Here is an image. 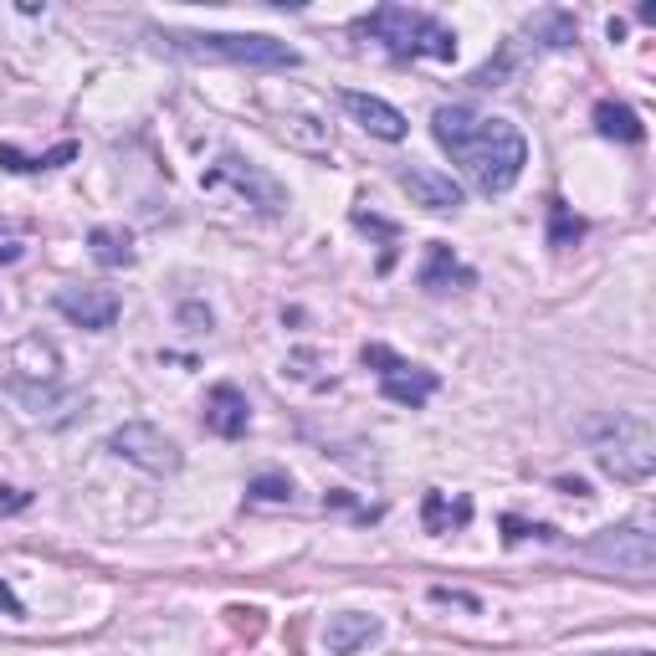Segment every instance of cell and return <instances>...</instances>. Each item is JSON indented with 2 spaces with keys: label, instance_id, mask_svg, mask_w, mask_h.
<instances>
[{
  "label": "cell",
  "instance_id": "cell-1",
  "mask_svg": "<svg viewBox=\"0 0 656 656\" xmlns=\"http://www.w3.org/2000/svg\"><path fill=\"white\" fill-rule=\"evenodd\" d=\"M436 144L462 164V175L482 195H503L518 185L523 164H528V139L498 113H478L467 103H447L431 113Z\"/></svg>",
  "mask_w": 656,
  "mask_h": 656
},
{
  "label": "cell",
  "instance_id": "cell-2",
  "mask_svg": "<svg viewBox=\"0 0 656 656\" xmlns=\"http://www.w3.org/2000/svg\"><path fill=\"white\" fill-rule=\"evenodd\" d=\"M354 31L359 36H374L395 62H411V57L451 62L457 57V31L441 26L431 11H411V6H374L370 15L354 21Z\"/></svg>",
  "mask_w": 656,
  "mask_h": 656
},
{
  "label": "cell",
  "instance_id": "cell-3",
  "mask_svg": "<svg viewBox=\"0 0 656 656\" xmlns=\"http://www.w3.org/2000/svg\"><path fill=\"white\" fill-rule=\"evenodd\" d=\"M164 42L179 57L195 62H226V67H272V73H293L298 67V46L262 36V31H164Z\"/></svg>",
  "mask_w": 656,
  "mask_h": 656
},
{
  "label": "cell",
  "instance_id": "cell-4",
  "mask_svg": "<svg viewBox=\"0 0 656 656\" xmlns=\"http://www.w3.org/2000/svg\"><path fill=\"white\" fill-rule=\"evenodd\" d=\"M584 441L595 451L600 472L626 482V488H636L656 472V431L646 416H600L584 426Z\"/></svg>",
  "mask_w": 656,
  "mask_h": 656
},
{
  "label": "cell",
  "instance_id": "cell-5",
  "mask_svg": "<svg viewBox=\"0 0 656 656\" xmlns=\"http://www.w3.org/2000/svg\"><path fill=\"white\" fill-rule=\"evenodd\" d=\"M200 190H231L237 200H247V206H256V210H267V216H277V210L287 206L283 179L267 175L262 164L241 160V154H221V160L200 175Z\"/></svg>",
  "mask_w": 656,
  "mask_h": 656
},
{
  "label": "cell",
  "instance_id": "cell-6",
  "mask_svg": "<svg viewBox=\"0 0 656 656\" xmlns=\"http://www.w3.org/2000/svg\"><path fill=\"white\" fill-rule=\"evenodd\" d=\"M584 554L600 559V565H611L615 575H626V580H652V569H656V538L646 534L642 523L605 528V534H595L584 544Z\"/></svg>",
  "mask_w": 656,
  "mask_h": 656
},
{
  "label": "cell",
  "instance_id": "cell-7",
  "mask_svg": "<svg viewBox=\"0 0 656 656\" xmlns=\"http://www.w3.org/2000/svg\"><path fill=\"white\" fill-rule=\"evenodd\" d=\"M108 451L123 457V462H134L139 472H154V478H170V472H179V462H185L175 441H170L160 426H150V420H123L119 431L108 436Z\"/></svg>",
  "mask_w": 656,
  "mask_h": 656
},
{
  "label": "cell",
  "instance_id": "cell-8",
  "mask_svg": "<svg viewBox=\"0 0 656 656\" xmlns=\"http://www.w3.org/2000/svg\"><path fill=\"white\" fill-rule=\"evenodd\" d=\"M52 303H57V314L67 318V324L88 328V334H108L123 314V303L113 287H57Z\"/></svg>",
  "mask_w": 656,
  "mask_h": 656
},
{
  "label": "cell",
  "instance_id": "cell-9",
  "mask_svg": "<svg viewBox=\"0 0 656 656\" xmlns=\"http://www.w3.org/2000/svg\"><path fill=\"white\" fill-rule=\"evenodd\" d=\"M339 103L349 108V119L364 129V134L385 139V144H401L405 134H411V123H405V113L395 103H385V98H374V92H359V88H343Z\"/></svg>",
  "mask_w": 656,
  "mask_h": 656
},
{
  "label": "cell",
  "instance_id": "cell-10",
  "mask_svg": "<svg viewBox=\"0 0 656 656\" xmlns=\"http://www.w3.org/2000/svg\"><path fill=\"white\" fill-rule=\"evenodd\" d=\"M252 426V401H247V390L221 380V385L206 395V431L221 436V441H241Z\"/></svg>",
  "mask_w": 656,
  "mask_h": 656
},
{
  "label": "cell",
  "instance_id": "cell-11",
  "mask_svg": "<svg viewBox=\"0 0 656 656\" xmlns=\"http://www.w3.org/2000/svg\"><path fill=\"white\" fill-rule=\"evenodd\" d=\"M395 179H401V190L426 210H457L467 200L462 185H457L451 175H441V170H431V164H405Z\"/></svg>",
  "mask_w": 656,
  "mask_h": 656
},
{
  "label": "cell",
  "instance_id": "cell-12",
  "mask_svg": "<svg viewBox=\"0 0 656 656\" xmlns=\"http://www.w3.org/2000/svg\"><path fill=\"white\" fill-rule=\"evenodd\" d=\"M436 390H441V374L420 370V364H411V359H401L390 374H380V395H385V401H395V405H411V411L431 401Z\"/></svg>",
  "mask_w": 656,
  "mask_h": 656
},
{
  "label": "cell",
  "instance_id": "cell-13",
  "mask_svg": "<svg viewBox=\"0 0 656 656\" xmlns=\"http://www.w3.org/2000/svg\"><path fill=\"white\" fill-rule=\"evenodd\" d=\"M420 287H426V293L478 287V272L467 267V262H462L457 252H451L447 241H431V247H426V262H420Z\"/></svg>",
  "mask_w": 656,
  "mask_h": 656
},
{
  "label": "cell",
  "instance_id": "cell-14",
  "mask_svg": "<svg viewBox=\"0 0 656 656\" xmlns=\"http://www.w3.org/2000/svg\"><path fill=\"white\" fill-rule=\"evenodd\" d=\"M324 642H328V652H334V656H354V652H364L370 642H380V621H374V615H359V611L328 615Z\"/></svg>",
  "mask_w": 656,
  "mask_h": 656
},
{
  "label": "cell",
  "instance_id": "cell-15",
  "mask_svg": "<svg viewBox=\"0 0 656 656\" xmlns=\"http://www.w3.org/2000/svg\"><path fill=\"white\" fill-rule=\"evenodd\" d=\"M528 36H534L538 46H549V52H565V46L580 42V21L569 11H559V6H549V11H538L534 21H528Z\"/></svg>",
  "mask_w": 656,
  "mask_h": 656
},
{
  "label": "cell",
  "instance_id": "cell-16",
  "mask_svg": "<svg viewBox=\"0 0 656 656\" xmlns=\"http://www.w3.org/2000/svg\"><path fill=\"white\" fill-rule=\"evenodd\" d=\"M420 523H426V534H451V528H467L472 523V503L457 498L447 503V492H426V503H420Z\"/></svg>",
  "mask_w": 656,
  "mask_h": 656
},
{
  "label": "cell",
  "instance_id": "cell-17",
  "mask_svg": "<svg viewBox=\"0 0 656 656\" xmlns=\"http://www.w3.org/2000/svg\"><path fill=\"white\" fill-rule=\"evenodd\" d=\"M88 252L98 267H129V262H134V237H129L123 226H92Z\"/></svg>",
  "mask_w": 656,
  "mask_h": 656
},
{
  "label": "cell",
  "instance_id": "cell-18",
  "mask_svg": "<svg viewBox=\"0 0 656 656\" xmlns=\"http://www.w3.org/2000/svg\"><path fill=\"white\" fill-rule=\"evenodd\" d=\"M595 129L605 139H621V144H642L646 139V123H642V113L636 108H626V103H595Z\"/></svg>",
  "mask_w": 656,
  "mask_h": 656
},
{
  "label": "cell",
  "instance_id": "cell-19",
  "mask_svg": "<svg viewBox=\"0 0 656 656\" xmlns=\"http://www.w3.org/2000/svg\"><path fill=\"white\" fill-rule=\"evenodd\" d=\"M77 160V144H57L52 154H42V160H26L21 150H11V144H0V164L11 170V175H36V170H57V164Z\"/></svg>",
  "mask_w": 656,
  "mask_h": 656
},
{
  "label": "cell",
  "instance_id": "cell-20",
  "mask_svg": "<svg viewBox=\"0 0 656 656\" xmlns=\"http://www.w3.org/2000/svg\"><path fill=\"white\" fill-rule=\"evenodd\" d=\"M580 237H584V216H575L565 200H549V247H554V252L575 247Z\"/></svg>",
  "mask_w": 656,
  "mask_h": 656
},
{
  "label": "cell",
  "instance_id": "cell-21",
  "mask_svg": "<svg viewBox=\"0 0 656 656\" xmlns=\"http://www.w3.org/2000/svg\"><path fill=\"white\" fill-rule=\"evenodd\" d=\"M247 498L252 503H293V478L287 472H262V478L247 482Z\"/></svg>",
  "mask_w": 656,
  "mask_h": 656
},
{
  "label": "cell",
  "instance_id": "cell-22",
  "mask_svg": "<svg viewBox=\"0 0 656 656\" xmlns=\"http://www.w3.org/2000/svg\"><path fill=\"white\" fill-rule=\"evenodd\" d=\"M503 528H507V544H523V538H528V534H534V538H559V534H554V528H549V523H523V518H513V513H507V518H503Z\"/></svg>",
  "mask_w": 656,
  "mask_h": 656
},
{
  "label": "cell",
  "instance_id": "cell-23",
  "mask_svg": "<svg viewBox=\"0 0 656 656\" xmlns=\"http://www.w3.org/2000/svg\"><path fill=\"white\" fill-rule=\"evenodd\" d=\"M431 600H436V605H462V611H472V615L482 611L478 595H467V590H447V584H431Z\"/></svg>",
  "mask_w": 656,
  "mask_h": 656
},
{
  "label": "cell",
  "instance_id": "cell-24",
  "mask_svg": "<svg viewBox=\"0 0 656 656\" xmlns=\"http://www.w3.org/2000/svg\"><path fill=\"white\" fill-rule=\"evenodd\" d=\"M21 507H31L26 488H0V518H6V513H21Z\"/></svg>",
  "mask_w": 656,
  "mask_h": 656
},
{
  "label": "cell",
  "instance_id": "cell-25",
  "mask_svg": "<svg viewBox=\"0 0 656 656\" xmlns=\"http://www.w3.org/2000/svg\"><path fill=\"white\" fill-rule=\"evenodd\" d=\"M226 615H231V626H237V631H247V636H256V631H262V621H256V611H241V605H231V611H226Z\"/></svg>",
  "mask_w": 656,
  "mask_h": 656
},
{
  "label": "cell",
  "instance_id": "cell-26",
  "mask_svg": "<svg viewBox=\"0 0 656 656\" xmlns=\"http://www.w3.org/2000/svg\"><path fill=\"white\" fill-rule=\"evenodd\" d=\"M179 318H185V324H195V328H210V308H200V303H185V308H179Z\"/></svg>",
  "mask_w": 656,
  "mask_h": 656
},
{
  "label": "cell",
  "instance_id": "cell-27",
  "mask_svg": "<svg viewBox=\"0 0 656 656\" xmlns=\"http://www.w3.org/2000/svg\"><path fill=\"white\" fill-rule=\"evenodd\" d=\"M0 611H6V615H26V605L11 595V584H6V580H0Z\"/></svg>",
  "mask_w": 656,
  "mask_h": 656
},
{
  "label": "cell",
  "instance_id": "cell-28",
  "mask_svg": "<svg viewBox=\"0 0 656 656\" xmlns=\"http://www.w3.org/2000/svg\"><path fill=\"white\" fill-rule=\"evenodd\" d=\"M559 492H575V498H584V492H590V482H580V478H559Z\"/></svg>",
  "mask_w": 656,
  "mask_h": 656
},
{
  "label": "cell",
  "instance_id": "cell-29",
  "mask_svg": "<svg viewBox=\"0 0 656 656\" xmlns=\"http://www.w3.org/2000/svg\"><path fill=\"white\" fill-rule=\"evenodd\" d=\"M0 262H21V247H15V241H0Z\"/></svg>",
  "mask_w": 656,
  "mask_h": 656
},
{
  "label": "cell",
  "instance_id": "cell-30",
  "mask_svg": "<svg viewBox=\"0 0 656 656\" xmlns=\"http://www.w3.org/2000/svg\"><path fill=\"white\" fill-rule=\"evenodd\" d=\"M595 656H611V652H595ZM615 656H652V652H615Z\"/></svg>",
  "mask_w": 656,
  "mask_h": 656
}]
</instances>
